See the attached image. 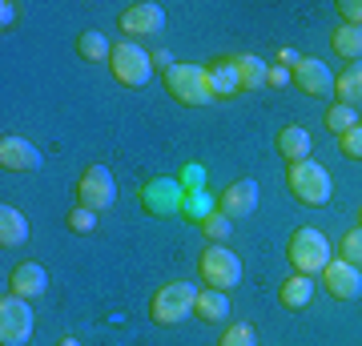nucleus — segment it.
Returning <instances> with one entry per match:
<instances>
[{
  "mask_svg": "<svg viewBox=\"0 0 362 346\" xmlns=\"http://www.w3.org/2000/svg\"><path fill=\"white\" fill-rule=\"evenodd\" d=\"M286 258H290L294 274H306V278L322 274V270L334 262V258H330V242H326L318 230H310V226H302V230L290 233V242H286Z\"/></svg>",
  "mask_w": 362,
  "mask_h": 346,
  "instance_id": "1",
  "label": "nucleus"
},
{
  "mask_svg": "<svg viewBox=\"0 0 362 346\" xmlns=\"http://www.w3.org/2000/svg\"><path fill=\"white\" fill-rule=\"evenodd\" d=\"M194 302H197V286L194 282H165L149 302L157 326H177V322L194 318Z\"/></svg>",
  "mask_w": 362,
  "mask_h": 346,
  "instance_id": "2",
  "label": "nucleus"
},
{
  "mask_svg": "<svg viewBox=\"0 0 362 346\" xmlns=\"http://www.w3.org/2000/svg\"><path fill=\"white\" fill-rule=\"evenodd\" d=\"M286 185H290V193H294L302 205H326L334 197V178H330L318 161H298V166H290Z\"/></svg>",
  "mask_w": 362,
  "mask_h": 346,
  "instance_id": "3",
  "label": "nucleus"
},
{
  "mask_svg": "<svg viewBox=\"0 0 362 346\" xmlns=\"http://www.w3.org/2000/svg\"><path fill=\"white\" fill-rule=\"evenodd\" d=\"M161 81H165L169 97L181 101V105H189V109L214 101V93H209V73L202 64H173L169 73H161Z\"/></svg>",
  "mask_w": 362,
  "mask_h": 346,
  "instance_id": "4",
  "label": "nucleus"
},
{
  "mask_svg": "<svg viewBox=\"0 0 362 346\" xmlns=\"http://www.w3.org/2000/svg\"><path fill=\"white\" fill-rule=\"evenodd\" d=\"M197 270H202V282L209 290H221V294L242 282V258L233 254L230 246H209V250H202Z\"/></svg>",
  "mask_w": 362,
  "mask_h": 346,
  "instance_id": "5",
  "label": "nucleus"
},
{
  "mask_svg": "<svg viewBox=\"0 0 362 346\" xmlns=\"http://www.w3.org/2000/svg\"><path fill=\"white\" fill-rule=\"evenodd\" d=\"M109 69H113V77L121 81L125 89H141L145 81L153 77V57H149L141 45H133V40H121V45H113Z\"/></svg>",
  "mask_w": 362,
  "mask_h": 346,
  "instance_id": "6",
  "label": "nucleus"
},
{
  "mask_svg": "<svg viewBox=\"0 0 362 346\" xmlns=\"http://www.w3.org/2000/svg\"><path fill=\"white\" fill-rule=\"evenodd\" d=\"M33 310L25 298L4 294L0 298V346H25L33 338Z\"/></svg>",
  "mask_w": 362,
  "mask_h": 346,
  "instance_id": "7",
  "label": "nucleus"
},
{
  "mask_svg": "<svg viewBox=\"0 0 362 346\" xmlns=\"http://www.w3.org/2000/svg\"><path fill=\"white\" fill-rule=\"evenodd\" d=\"M77 202L85 205V209H93V214L113 209V202H117L113 173H109L105 166H89L85 173H81V181H77Z\"/></svg>",
  "mask_w": 362,
  "mask_h": 346,
  "instance_id": "8",
  "label": "nucleus"
},
{
  "mask_svg": "<svg viewBox=\"0 0 362 346\" xmlns=\"http://www.w3.org/2000/svg\"><path fill=\"white\" fill-rule=\"evenodd\" d=\"M185 193L189 190L177 178H153L141 190V205H145V214H153V218H173L185 205Z\"/></svg>",
  "mask_w": 362,
  "mask_h": 346,
  "instance_id": "9",
  "label": "nucleus"
},
{
  "mask_svg": "<svg viewBox=\"0 0 362 346\" xmlns=\"http://www.w3.org/2000/svg\"><path fill=\"white\" fill-rule=\"evenodd\" d=\"M258 209V181L254 178H242V181H230L226 190L218 193V214L230 221H242Z\"/></svg>",
  "mask_w": 362,
  "mask_h": 346,
  "instance_id": "10",
  "label": "nucleus"
},
{
  "mask_svg": "<svg viewBox=\"0 0 362 346\" xmlns=\"http://www.w3.org/2000/svg\"><path fill=\"white\" fill-rule=\"evenodd\" d=\"M318 282H322L326 294L338 298V302H354V298H362V270L350 266V262H342V258H334V262L318 274Z\"/></svg>",
  "mask_w": 362,
  "mask_h": 346,
  "instance_id": "11",
  "label": "nucleus"
},
{
  "mask_svg": "<svg viewBox=\"0 0 362 346\" xmlns=\"http://www.w3.org/2000/svg\"><path fill=\"white\" fill-rule=\"evenodd\" d=\"M290 77H294V85L306 93V97H330V93H334L330 64H322L318 57H298V61L290 64Z\"/></svg>",
  "mask_w": 362,
  "mask_h": 346,
  "instance_id": "12",
  "label": "nucleus"
},
{
  "mask_svg": "<svg viewBox=\"0 0 362 346\" xmlns=\"http://www.w3.org/2000/svg\"><path fill=\"white\" fill-rule=\"evenodd\" d=\"M117 25H121L125 37H153V33H161V25H165V8L153 4V0H137V4H129V8L121 13Z\"/></svg>",
  "mask_w": 362,
  "mask_h": 346,
  "instance_id": "13",
  "label": "nucleus"
},
{
  "mask_svg": "<svg viewBox=\"0 0 362 346\" xmlns=\"http://www.w3.org/2000/svg\"><path fill=\"white\" fill-rule=\"evenodd\" d=\"M0 166L8 173H37L45 166V154L33 142H25V137H4L0 142Z\"/></svg>",
  "mask_w": 362,
  "mask_h": 346,
  "instance_id": "14",
  "label": "nucleus"
},
{
  "mask_svg": "<svg viewBox=\"0 0 362 346\" xmlns=\"http://www.w3.org/2000/svg\"><path fill=\"white\" fill-rule=\"evenodd\" d=\"M45 290H49V270L40 266V262H21L13 270V278H8V294L25 298V302L40 298Z\"/></svg>",
  "mask_w": 362,
  "mask_h": 346,
  "instance_id": "15",
  "label": "nucleus"
},
{
  "mask_svg": "<svg viewBox=\"0 0 362 346\" xmlns=\"http://www.w3.org/2000/svg\"><path fill=\"white\" fill-rule=\"evenodd\" d=\"M209 73V93H214V101H226V97H233V93H242V77H238V64H233V57H221V61L206 64Z\"/></svg>",
  "mask_w": 362,
  "mask_h": 346,
  "instance_id": "16",
  "label": "nucleus"
},
{
  "mask_svg": "<svg viewBox=\"0 0 362 346\" xmlns=\"http://www.w3.org/2000/svg\"><path fill=\"white\" fill-rule=\"evenodd\" d=\"M278 154H282L290 166L310 161V133H306L302 125H286L282 133H278Z\"/></svg>",
  "mask_w": 362,
  "mask_h": 346,
  "instance_id": "17",
  "label": "nucleus"
},
{
  "mask_svg": "<svg viewBox=\"0 0 362 346\" xmlns=\"http://www.w3.org/2000/svg\"><path fill=\"white\" fill-rule=\"evenodd\" d=\"M28 242V218L13 205H0V246L4 250H16V246Z\"/></svg>",
  "mask_w": 362,
  "mask_h": 346,
  "instance_id": "18",
  "label": "nucleus"
},
{
  "mask_svg": "<svg viewBox=\"0 0 362 346\" xmlns=\"http://www.w3.org/2000/svg\"><path fill=\"white\" fill-rule=\"evenodd\" d=\"M334 97H338V105H350V109L362 105V61L346 64L334 77Z\"/></svg>",
  "mask_w": 362,
  "mask_h": 346,
  "instance_id": "19",
  "label": "nucleus"
},
{
  "mask_svg": "<svg viewBox=\"0 0 362 346\" xmlns=\"http://www.w3.org/2000/svg\"><path fill=\"white\" fill-rule=\"evenodd\" d=\"M278 298H282V306H286V310L310 306V298H314V278H306V274H290V278L282 282V290H278Z\"/></svg>",
  "mask_w": 362,
  "mask_h": 346,
  "instance_id": "20",
  "label": "nucleus"
},
{
  "mask_svg": "<svg viewBox=\"0 0 362 346\" xmlns=\"http://www.w3.org/2000/svg\"><path fill=\"white\" fill-rule=\"evenodd\" d=\"M233 64H238V77H242V93L262 89V85H266V77H270V64L262 61V57H250V52H238V57H233Z\"/></svg>",
  "mask_w": 362,
  "mask_h": 346,
  "instance_id": "21",
  "label": "nucleus"
},
{
  "mask_svg": "<svg viewBox=\"0 0 362 346\" xmlns=\"http://www.w3.org/2000/svg\"><path fill=\"white\" fill-rule=\"evenodd\" d=\"M230 314V298L221 294V290H197V302H194V318L202 322H221Z\"/></svg>",
  "mask_w": 362,
  "mask_h": 346,
  "instance_id": "22",
  "label": "nucleus"
},
{
  "mask_svg": "<svg viewBox=\"0 0 362 346\" xmlns=\"http://www.w3.org/2000/svg\"><path fill=\"white\" fill-rule=\"evenodd\" d=\"M77 57L81 61H89V64H101L113 57V45L105 40V33H97V28H85L77 37Z\"/></svg>",
  "mask_w": 362,
  "mask_h": 346,
  "instance_id": "23",
  "label": "nucleus"
},
{
  "mask_svg": "<svg viewBox=\"0 0 362 346\" xmlns=\"http://www.w3.org/2000/svg\"><path fill=\"white\" fill-rule=\"evenodd\" d=\"M330 49H334L338 57H346V64L362 61V28L338 25V28H334V37H330Z\"/></svg>",
  "mask_w": 362,
  "mask_h": 346,
  "instance_id": "24",
  "label": "nucleus"
},
{
  "mask_svg": "<svg viewBox=\"0 0 362 346\" xmlns=\"http://www.w3.org/2000/svg\"><path fill=\"white\" fill-rule=\"evenodd\" d=\"M322 125L342 137V133H350V129L358 125V109H350V105H330L322 113Z\"/></svg>",
  "mask_w": 362,
  "mask_h": 346,
  "instance_id": "25",
  "label": "nucleus"
},
{
  "mask_svg": "<svg viewBox=\"0 0 362 346\" xmlns=\"http://www.w3.org/2000/svg\"><path fill=\"white\" fill-rule=\"evenodd\" d=\"M214 205H218V202H214L206 190H189V193H185V205H181V214H185L189 221H197V226H202V221L214 214Z\"/></svg>",
  "mask_w": 362,
  "mask_h": 346,
  "instance_id": "26",
  "label": "nucleus"
},
{
  "mask_svg": "<svg viewBox=\"0 0 362 346\" xmlns=\"http://www.w3.org/2000/svg\"><path fill=\"white\" fill-rule=\"evenodd\" d=\"M230 230H233V221H230V218H221V214H209V218L202 221V233H206V238H209L214 246H226Z\"/></svg>",
  "mask_w": 362,
  "mask_h": 346,
  "instance_id": "27",
  "label": "nucleus"
},
{
  "mask_svg": "<svg viewBox=\"0 0 362 346\" xmlns=\"http://www.w3.org/2000/svg\"><path fill=\"white\" fill-rule=\"evenodd\" d=\"M338 254H342V262H350V266H362V226H354V230L338 242Z\"/></svg>",
  "mask_w": 362,
  "mask_h": 346,
  "instance_id": "28",
  "label": "nucleus"
},
{
  "mask_svg": "<svg viewBox=\"0 0 362 346\" xmlns=\"http://www.w3.org/2000/svg\"><path fill=\"white\" fill-rule=\"evenodd\" d=\"M65 226L73 233H93V230H97V214L85 209V205H77V209H69V214H65Z\"/></svg>",
  "mask_w": 362,
  "mask_h": 346,
  "instance_id": "29",
  "label": "nucleus"
},
{
  "mask_svg": "<svg viewBox=\"0 0 362 346\" xmlns=\"http://www.w3.org/2000/svg\"><path fill=\"white\" fill-rule=\"evenodd\" d=\"M218 346H258V338H254V330H250L246 322H233V326L221 330V342Z\"/></svg>",
  "mask_w": 362,
  "mask_h": 346,
  "instance_id": "30",
  "label": "nucleus"
},
{
  "mask_svg": "<svg viewBox=\"0 0 362 346\" xmlns=\"http://www.w3.org/2000/svg\"><path fill=\"white\" fill-rule=\"evenodd\" d=\"M338 149H342V157H350V161H362V125L342 133V137H338Z\"/></svg>",
  "mask_w": 362,
  "mask_h": 346,
  "instance_id": "31",
  "label": "nucleus"
},
{
  "mask_svg": "<svg viewBox=\"0 0 362 346\" xmlns=\"http://www.w3.org/2000/svg\"><path fill=\"white\" fill-rule=\"evenodd\" d=\"M338 16H342L346 25L362 28V0H338Z\"/></svg>",
  "mask_w": 362,
  "mask_h": 346,
  "instance_id": "32",
  "label": "nucleus"
},
{
  "mask_svg": "<svg viewBox=\"0 0 362 346\" xmlns=\"http://www.w3.org/2000/svg\"><path fill=\"white\" fill-rule=\"evenodd\" d=\"M274 85V89H290L294 85V77H290V69L286 64H270V77H266Z\"/></svg>",
  "mask_w": 362,
  "mask_h": 346,
  "instance_id": "33",
  "label": "nucleus"
},
{
  "mask_svg": "<svg viewBox=\"0 0 362 346\" xmlns=\"http://www.w3.org/2000/svg\"><path fill=\"white\" fill-rule=\"evenodd\" d=\"M149 57H153V64H157V69H161V73H169V69L177 64V61H173V52H169V49H157V52H149Z\"/></svg>",
  "mask_w": 362,
  "mask_h": 346,
  "instance_id": "34",
  "label": "nucleus"
},
{
  "mask_svg": "<svg viewBox=\"0 0 362 346\" xmlns=\"http://www.w3.org/2000/svg\"><path fill=\"white\" fill-rule=\"evenodd\" d=\"M0 16H4V33H8L13 21H16V8H13V4H0Z\"/></svg>",
  "mask_w": 362,
  "mask_h": 346,
  "instance_id": "35",
  "label": "nucleus"
},
{
  "mask_svg": "<svg viewBox=\"0 0 362 346\" xmlns=\"http://www.w3.org/2000/svg\"><path fill=\"white\" fill-rule=\"evenodd\" d=\"M57 346H81V342H77V338H61Z\"/></svg>",
  "mask_w": 362,
  "mask_h": 346,
  "instance_id": "36",
  "label": "nucleus"
},
{
  "mask_svg": "<svg viewBox=\"0 0 362 346\" xmlns=\"http://www.w3.org/2000/svg\"><path fill=\"white\" fill-rule=\"evenodd\" d=\"M358 226H362V205H358Z\"/></svg>",
  "mask_w": 362,
  "mask_h": 346,
  "instance_id": "37",
  "label": "nucleus"
}]
</instances>
